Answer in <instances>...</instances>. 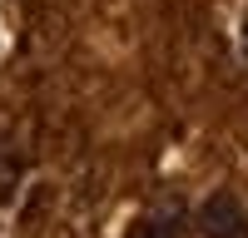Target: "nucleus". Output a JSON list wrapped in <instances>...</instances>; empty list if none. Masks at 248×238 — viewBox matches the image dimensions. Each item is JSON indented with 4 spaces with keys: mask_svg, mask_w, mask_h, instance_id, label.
Wrapping results in <instances>:
<instances>
[{
    "mask_svg": "<svg viewBox=\"0 0 248 238\" xmlns=\"http://www.w3.org/2000/svg\"><path fill=\"white\" fill-rule=\"evenodd\" d=\"M199 223L209 238H248V213L238 204V193H209L203 198V208H199Z\"/></svg>",
    "mask_w": 248,
    "mask_h": 238,
    "instance_id": "nucleus-1",
    "label": "nucleus"
},
{
    "mask_svg": "<svg viewBox=\"0 0 248 238\" xmlns=\"http://www.w3.org/2000/svg\"><path fill=\"white\" fill-rule=\"evenodd\" d=\"M243 50H248V30H243Z\"/></svg>",
    "mask_w": 248,
    "mask_h": 238,
    "instance_id": "nucleus-2",
    "label": "nucleus"
}]
</instances>
